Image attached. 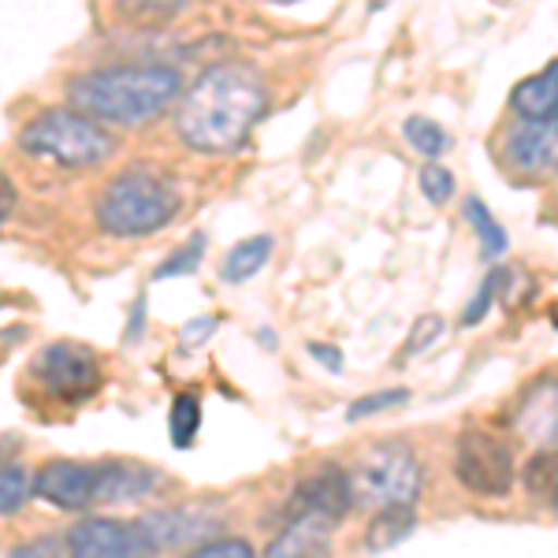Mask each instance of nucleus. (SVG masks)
I'll return each mask as SVG.
<instances>
[{
    "label": "nucleus",
    "instance_id": "obj_1",
    "mask_svg": "<svg viewBox=\"0 0 558 558\" xmlns=\"http://www.w3.org/2000/svg\"><path fill=\"white\" fill-rule=\"evenodd\" d=\"M265 83L246 64H213L179 97L175 131L194 153H231L250 138L265 112Z\"/></svg>",
    "mask_w": 558,
    "mask_h": 558
},
{
    "label": "nucleus",
    "instance_id": "obj_2",
    "mask_svg": "<svg viewBox=\"0 0 558 558\" xmlns=\"http://www.w3.org/2000/svg\"><path fill=\"white\" fill-rule=\"evenodd\" d=\"M183 94V78L168 64H116L78 75L68 86V97L75 108L101 123L138 128L165 112Z\"/></svg>",
    "mask_w": 558,
    "mask_h": 558
},
{
    "label": "nucleus",
    "instance_id": "obj_3",
    "mask_svg": "<svg viewBox=\"0 0 558 558\" xmlns=\"http://www.w3.org/2000/svg\"><path fill=\"white\" fill-rule=\"evenodd\" d=\"M179 213V194L153 168L116 175L97 197V223L112 239H142L160 231Z\"/></svg>",
    "mask_w": 558,
    "mask_h": 558
},
{
    "label": "nucleus",
    "instance_id": "obj_4",
    "mask_svg": "<svg viewBox=\"0 0 558 558\" xmlns=\"http://www.w3.org/2000/svg\"><path fill=\"white\" fill-rule=\"evenodd\" d=\"M20 149L60 168H97L116 153L112 134L83 108H41L20 131Z\"/></svg>",
    "mask_w": 558,
    "mask_h": 558
},
{
    "label": "nucleus",
    "instance_id": "obj_5",
    "mask_svg": "<svg viewBox=\"0 0 558 558\" xmlns=\"http://www.w3.org/2000/svg\"><path fill=\"white\" fill-rule=\"evenodd\" d=\"M354 507H413L421 495V465L407 444H376L350 470Z\"/></svg>",
    "mask_w": 558,
    "mask_h": 558
},
{
    "label": "nucleus",
    "instance_id": "obj_6",
    "mask_svg": "<svg viewBox=\"0 0 558 558\" xmlns=\"http://www.w3.org/2000/svg\"><path fill=\"white\" fill-rule=\"evenodd\" d=\"M454 476L465 492L502 499L514 488V454L495 432L465 428L454 447Z\"/></svg>",
    "mask_w": 558,
    "mask_h": 558
},
{
    "label": "nucleus",
    "instance_id": "obj_7",
    "mask_svg": "<svg viewBox=\"0 0 558 558\" xmlns=\"http://www.w3.org/2000/svg\"><path fill=\"white\" fill-rule=\"evenodd\" d=\"M34 384L45 395L60 402H83L101 387V365H97L94 350L78 343H52L45 347L31 365Z\"/></svg>",
    "mask_w": 558,
    "mask_h": 558
},
{
    "label": "nucleus",
    "instance_id": "obj_8",
    "mask_svg": "<svg viewBox=\"0 0 558 558\" xmlns=\"http://www.w3.org/2000/svg\"><path fill=\"white\" fill-rule=\"evenodd\" d=\"M68 555L78 558H138L157 555L142 521H112V518H86L64 539Z\"/></svg>",
    "mask_w": 558,
    "mask_h": 558
},
{
    "label": "nucleus",
    "instance_id": "obj_9",
    "mask_svg": "<svg viewBox=\"0 0 558 558\" xmlns=\"http://www.w3.org/2000/svg\"><path fill=\"white\" fill-rule=\"evenodd\" d=\"M294 514H317L331 525H339L350 510H354V488H350V473L339 465H320L317 473L302 476L291 499Z\"/></svg>",
    "mask_w": 558,
    "mask_h": 558
},
{
    "label": "nucleus",
    "instance_id": "obj_10",
    "mask_svg": "<svg viewBox=\"0 0 558 558\" xmlns=\"http://www.w3.org/2000/svg\"><path fill=\"white\" fill-rule=\"evenodd\" d=\"M34 495L57 510H71V514L97 507V465L49 462L34 476Z\"/></svg>",
    "mask_w": 558,
    "mask_h": 558
},
{
    "label": "nucleus",
    "instance_id": "obj_11",
    "mask_svg": "<svg viewBox=\"0 0 558 558\" xmlns=\"http://www.w3.org/2000/svg\"><path fill=\"white\" fill-rule=\"evenodd\" d=\"M507 160L518 172L544 179L558 172V116L551 120H525L507 138Z\"/></svg>",
    "mask_w": 558,
    "mask_h": 558
},
{
    "label": "nucleus",
    "instance_id": "obj_12",
    "mask_svg": "<svg viewBox=\"0 0 558 558\" xmlns=\"http://www.w3.org/2000/svg\"><path fill=\"white\" fill-rule=\"evenodd\" d=\"M514 425L529 444L558 447V376H539L518 407Z\"/></svg>",
    "mask_w": 558,
    "mask_h": 558
},
{
    "label": "nucleus",
    "instance_id": "obj_13",
    "mask_svg": "<svg viewBox=\"0 0 558 558\" xmlns=\"http://www.w3.org/2000/svg\"><path fill=\"white\" fill-rule=\"evenodd\" d=\"M160 484V473L142 462H101L97 465V502H138Z\"/></svg>",
    "mask_w": 558,
    "mask_h": 558
},
{
    "label": "nucleus",
    "instance_id": "obj_14",
    "mask_svg": "<svg viewBox=\"0 0 558 558\" xmlns=\"http://www.w3.org/2000/svg\"><path fill=\"white\" fill-rule=\"evenodd\" d=\"M331 521H324L317 514H294L291 525L279 533L272 544H268V555L272 558H310V555H324L328 551V539H331Z\"/></svg>",
    "mask_w": 558,
    "mask_h": 558
},
{
    "label": "nucleus",
    "instance_id": "obj_15",
    "mask_svg": "<svg viewBox=\"0 0 558 558\" xmlns=\"http://www.w3.org/2000/svg\"><path fill=\"white\" fill-rule=\"evenodd\" d=\"M510 108L521 120H551L558 116V60H551L539 75L525 78L510 94Z\"/></svg>",
    "mask_w": 558,
    "mask_h": 558
},
{
    "label": "nucleus",
    "instance_id": "obj_16",
    "mask_svg": "<svg viewBox=\"0 0 558 558\" xmlns=\"http://www.w3.org/2000/svg\"><path fill=\"white\" fill-rule=\"evenodd\" d=\"M142 525H146L149 539L157 544V551L160 547H183L191 539L202 544V536L216 529L202 514H194V510H160V514H149Z\"/></svg>",
    "mask_w": 558,
    "mask_h": 558
},
{
    "label": "nucleus",
    "instance_id": "obj_17",
    "mask_svg": "<svg viewBox=\"0 0 558 558\" xmlns=\"http://www.w3.org/2000/svg\"><path fill=\"white\" fill-rule=\"evenodd\" d=\"M268 254H272V239H268V235L242 239V242H235V246L228 250L220 276L228 279V283H246L250 276H257L260 268L268 265Z\"/></svg>",
    "mask_w": 558,
    "mask_h": 558
},
{
    "label": "nucleus",
    "instance_id": "obj_18",
    "mask_svg": "<svg viewBox=\"0 0 558 558\" xmlns=\"http://www.w3.org/2000/svg\"><path fill=\"white\" fill-rule=\"evenodd\" d=\"M413 525H417V518H413V507H384V510H376L373 525H368V533H365V547H368V551H391V547H399L402 539L413 533Z\"/></svg>",
    "mask_w": 558,
    "mask_h": 558
},
{
    "label": "nucleus",
    "instance_id": "obj_19",
    "mask_svg": "<svg viewBox=\"0 0 558 558\" xmlns=\"http://www.w3.org/2000/svg\"><path fill=\"white\" fill-rule=\"evenodd\" d=\"M465 220H470V228H473L476 242H481V254L484 257L495 260V257L507 254V246H510L507 231L499 228V220H495L492 209L481 202V197H470V202H465Z\"/></svg>",
    "mask_w": 558,
    "mask_h": 558
},
{
    "label": "nucleus",
    "instance_id": "obj_20",
    "mask_svg": "<svg viewBox=\"0 0 558 558\" xmlns=\"http://www.w3.org/2000/svg\"><path fill=\"white\" fill-rule=\"evenodd\" d=\"M197 428H202V399L191 391L175 395L172 413H168V432H172V444L175 447H191Z\"/></svg>",
    "mask_w": 558,
    "mask_h": 558
},
{
    "label": "nucleus",
    "instance_id": "obj_21",
    "mask_svg": "<svg viewBox=\"0 0 558 558\" xmlns=\"http://www.w3.org/2000/svg\"><path fill=\"white\" fill-rule=\"evenodd\" d=\"M34 495V476L26 473V465L20 462H4L0 465V514H15L31 502Z\"/></svg>",
    "mask_w": 558,
    "mask_h": 558
},
{
    "label": "nucleus",
    "instance_id": "obj_22",
    "mask_svg": "<svg viewBox=\"0 0 558 558\" xmlns=\"http://www.w3.org/2000/svg\"><path fill=\"white\" fill-rule=\"evenodd\" d=\"M402 134H407V142L417 153H425V157H444L447 149H451V134L439 128L436 120H428V116H410L407 123H402Z\"/></svg>",
    "mask_w": 558,
    "mask_h": 558
},
{
    "label": "nucleus",
    "instance_id": "obj_23",
    "mask_svg": "<svg viewBox=\"0 0 558 558\" xmlns=\"http://www.w3.org/2000/svg\"><path fill=\"white\" fill-rule=\"evenodd\" d=\"M525 488L533 495H551L558 488V451L544 447L525 470Z\"/></svg>",
    "mask_w": 558,
    "mask_h": 558
},
{
    "label": "nucleus",
    "instance_id": "obj_24",
    "mask_svg": "<svg viewBox=\"0 0 558 558\" xmlns=\"http://www.w3.org/2000/svg\"><path fill=\"white\" fill-rule=\"evenodd\" d=\"M402 402H410L407 387H387V391H376V395H365V399H357L354 407L347 410V421H365V417H373V413L402 407Z\"/></svg>",
    "mask_w": 558,
    "mask_h": 558
},
{
    "label": "nucleus",
    "instance_id": "obj_25",
    "mask_svg": "<svg viewBox=\"0 0 558 558\" xmlns=\"http://www.w3.org/2000/svg\"><path fill=\"white\" fill-rule=\"evenodd\" d=\"M421 194L428 197L432 205H447L454 197V175L447 172L444 165H436V160H432V165H425L421 168Z\"/></svg>",
    "mask_w": 558,
    "mask_h": 558
},
{
    "label": "nucleus",
    "instance_id": "obj_26",
    "mask_svg": "<svg viewBox=\"0 0 558 558\" xmlns=\"http://www.w3.org/2000/svg\"><path fill=\"white\" fill-rule=\"evenodd\" d=\"M202 254H205V235H194L186 239L183 246L175 250L172 260H165V265L157 268V279H168V276H186L194 272L197 265H202Z\"/></svg>",
    "mask_w": 558,
    "mask_h": 558
},
{
    "label": "nucleus",
    "instance_id": "obj_27",
    "mask_svg": "<svg viewBox=\"0 0 558 558\" xmlns=\"http://www.w3.org/2000/svg\"><path fill=\"white\" fill-rule=\"evenodd\" d=\"M186 4H191V0H120V8L131 15L134 23H142V20H172V15L183 12Z\"/></svg>",
    "mask_w": 558,
    "mask_h": 558
},
{
    "label": "nucleus",
    "instance_id": "obj_28",
    "mask_svg": "<svg viewBox=\"0 0 558 558\" xmlns=\"http://www.w3.org/2000/svg\"><path fill=\"white\" fill-rule=\"evenodd\" d=\"M444 336V320L436 317V313H425V317L413 320L410 336H407V357L413 354H425V350L436 343V339Z\"/></svg>",
    "mask_w": 558,
    "mask_h": 558
},
{
    "label": "nucleus",
    "instance_id": "obj_29",
    "mask_svg": "<svg viewBox=\"0 0 558 558\" xmlns=\"http://www.w3.org/2000/svg\"><path fill=\"white\" fill-rule=\"evenodd\" d=\"M194 555L197 558H250L254 547H250L246 539L223 536V539H202V544L194 547Z\"/></svg>",
    "mask_w": 558,
    "mask_h": 558
},
{
    "label": "nucleus",
    "instance_id": "obj_30",
    "mask_svg": "<svg viewBox=\"0 0 558 558\" xmlns=\"http://www.w3.org/2000/svg\"><path fill=\"white\" fill-rule=\"evenodd\" d=\"M499 279H502L499 272H492V276L481 283L476 299H473L470 305H465V313H462V324H465V328H470V324H481V320H484V313L492 310V294H495V287H499Z\"/></svg>",
    "mask_w": 558,
    "mask_h": 558
},
{
    "label": "nucleus",
    "instance_id": "obj_31",
    "mask_svg": "<svg viewBox=\"0 0 558 558\" xmlns=\"http://www.w3.org/2000/svg\"><path fill=\"white\" fill-rule=\"evenodd\" d=\"M213 328H216V317H194V320L183 328V347H186V350H197V347L205 343V339L213 336Z\"/></svg>",
    "mask_w": 558,
    "mask_h": 558
},
{
    "label": "nucleus",
    "instance_id": "obj_32",
    "mask_svg": "<svg viewBox=\"0 0 558 558\" xmlns=\"http://www.w3.org/2000/svg\"><path fill=\"white\" fill-rule=\"evenodd\" d=\"M310 354L317 357V362L328 365V368H343V354H339L336 347H328V343H310Z\"/></svg>",
    "mask_w": 558,
    "mask_h": 558
},
{
    "label": "nucleus",
    "instance_id": "obj_33",
    "mask_svg": "<svg viewBox=\"0 0 558 558\" xmlns=\"http://www.w3.org/2000/svg\"><path fill=\"white\" fill-rule=\"evenodd\" d=\"M12 209H15V186L8 183L4 175H0V220H8Z\"/></svg>",
    "mask_w": 558,
    "mask_h": 558
},
{
    "label": "nucleus",
    "instance_id": "obj_34",
    "mask_svg": "<svg viewBox=\"0 0 558 558\" xmlns=\"http://www.w3.org/2000/svg\"><path fill=\"white\" fill-rule=\"evenodd\" d=\"M384 4H391V0H368V8H373V12H376V8H384Z\"/></svg>",
    "mask_w": 558,
    "mask_h": 558
},
{
    "label": "nucleus",
    "instance_id": "obj_35",
    "mask_svg": "<svg viewBox=\"0 0 558 558\" xmlns=\"http://www.w3.org/2000/svg\"><path fill=\"white\" fill-rule=\"evenodd\" d=\"M551 507H555V510H558V488H555V492H551Z\"/></svg>",
    "mask_w": 558,
    "mask_h": 558
}]
</instances>
